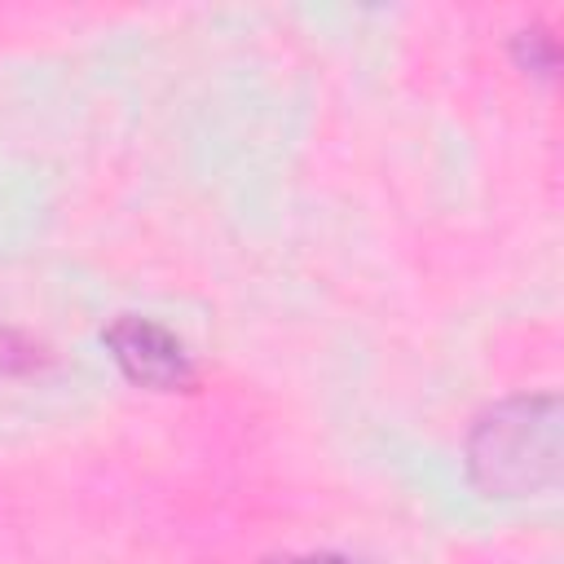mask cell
Here are the masks:
<instances>
[{
  "label": "cell",
  "instance_id": "6da1fadb",
  "mask_svg": "<svg viewBox=\"0 0 564 564\" xmlns=\"http://www.w3.org/2000/svg\"><path fill=\"white\" fill-rule=\"evenodd\" d=\"M467 463L476 485L498 498L551 489L560 480V401L546 392L494 405L471 432Z\"/></svg>",
  "mask_w": 564,
  "mask_h": 564
},
{
  "label": "cell",
  "instance_id": "7a4b0ae2",
  "mask_svg": "<svg viewBox=\"0 0 564 564\" xmlns=\"http://www.w3.org/2000/svg\"><path fill=\"white\" fill-rule=\"evenodd\" d=\"M106 344L119 370L141 388H185L189 383V352L172 330L150 317H119L106 330Z\"/></svg>",
  "mask_w": 564,
  "mask_h": 564
},
{
  "label": "cell",
  "instance_id": "3957f363",
  "mask_svg": "<svg viewBox=\"0 0 564 564\" xmlns=\"http://www.w3.org/2000/svg\"><path fill=\"white\" fill-rule=\"evenodd\" d=\"M269 564H357V560H344V555H282V560H269Z\"/></svg>",
  "mask_w": 564,
  "mask_h": 564
}]
</instances>
